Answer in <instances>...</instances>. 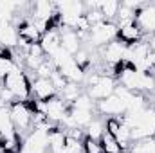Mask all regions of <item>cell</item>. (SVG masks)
<instances>
[{
    "label": "cell",
    "instance_id": "cell-1",
    "mask_svg": "<svg viewBox=\"0 0 155 153\" xmlns=\"http://www.w3.org/2000/svg\"><path fill=\"white\" fill-rule=\"evenodd\" d=\"M88 88H87V96L94 101H103L107 97H110L116 90V81L110 76H103V74H92L88 76Z\"/></svg>",
    "mask_w": 155,
    "mask_h": 153
},
{
    "label": "cell",
    "instance_id": "cell-2",
    "mask_svg": "<svg viewBox=\"0 0 155 153\" xmlns=\"http://www.w3.org/2000/svg\"><path fill=\"white\" fill-rule=\"evenodd\" d=\"M2 85H4V88L11 90L15 94V97L20 99V101H27L29 96H31V81L22 70L9 72L2 79Z\"/></svg>",
    "mask_w": 155,
    "mask_h": 153
},
{
    "label": "cell",
    "instance_id": "cell-3",
    "mask_svg": "<svg viewBox=\"0 0 155 153\" xmlns=\"http://www.w3.org/2000/svg\"><path fill=\"white\" fill-rule=\"evenodd\" d=\"M119 33V25L114 22H101L88 31V41L94 47H105L107 43L114 41Z\"/></svg>",
    "mask_w": 155,
    "mask_h": 153
},
{
    "label": "cell",
    "instance_id": "cell-4",
    "mask_svg": "<svg viewBox=\"0 0 155 153\" xmlns=\"http://www.w3.org/2000/svg\"><path fill=\"white\" fill-rule=\"evenodd\" d=\"M9 115H11V122H13L16 133H20V132L33 126V110L24 101L11 103L9 105Z\"/></svg>",
    "mask_w": 155,
    "mask_h": 153
},
{
    "label": "cell",
    "instance_id": "cell-5",
    "mask_svg": "<svg viewBox=\"0 0 155 153\" xmlns=\"http://www.w3.org/2000/svg\"><path fill=\"white\" fill-rule=\"evenodd\" d=\"M49 151V135L43 130H35L27 135L22 144L20 153H47Z\"/></svg>",
    "mask_w": 155,
    "mask_h": 153
},
{
    "label": "cell",
    "instance_id": "cell-6",
    "mask_svg": "<svg viewBox=\"0 0 155 153\" xmlns=\"http://www.w3.org/2000/svg\"><path fill=\"white\" fill-rule=\"evenodd\" d=\"M128 50V45L123 43L121 40H114L103 47V60L110 65H117L124 60V54Z\"/></svg>",
    "mask_w": 155,
    "mask_h": 153
},
{
    "label": "cell",
    "instance_id": "cell-7",
    "mask_svg": "<svg viewBox=\"0 0 155 153\" xmlns=\"http://www.w3.org/2000/svg\"><path fill=\"white\" fill-rule=\"evenodd\" d=\"M135 24L141 27L143 33H155V4L143 5L135 13Z\"/></svg>",
    "mask_w": 155,
    "mask_h": 153
},
{
    "label": "cell",
    "instance_id": "cell-8",
    "mask_svg": "<svg viewBox=\"0 0 155 153\" xmlns=\"http://www.w3.org/2000/svg\"><path fill=\"white\" fill-rule=\"evenodd\" d=\"M31 94H33L38 101H49V99L56 97L58 90L52 86L51 79H45V77H36V79L31 83Z\"/></svg>",
    "mask_w": 155,
    "mask_h": 153
},
{
    "label": "cell",
    "instance_id": "cell-9",
    "mask_svg": "<svg viewBox=\"0 0 155 153\" xmlns=\"http://www.w3.org/2000/svg\"><path fill=\"white\" fill-rule=\"evenodd\" d=\"M97 110L107 115H121V114H126V105H124V101L121 97L112 94L110 97L97 103Z\"/></svg>",
    "mask_w": 155,
    "mask_h": 153
},
{
    "label": "cell",
    "instance_id": "cell-10",
    "mask_svg": "<svg viewBox=\"0 0 155 153\" xmlns=\"http://www.w3.org/2000/svg\"><path fill=\"white\" fill-rule=\"evenodd\" d=\"M18 29V36L20 41L27 43V45H33V43H38L41 40V33L38 31V27L31 22V20H25V22H20V25L16 27Z\"/></svg>",
    "mask_w": 155,
    "mask_h": 153
},
{
    "label": "cell",
    "instance_id": "cell-11",
    "mask_svg": "<svg viewBox=\"0 0 155 153\" xmlns=\"http://www.w3.org/2000/svg\"><path fill=\"white\" fill-rule=\"evenodd\" d=\"M40 45H41L45 54H49V56L56 54L61 49V34H60V31H56V29L47 31L40 40Z\"/></svg>",
    "mask_w": 155,
    "mask_h": 153
},
{
    "label": "cell",
    "instance_id": "cell-12",
    "mask_svg": "<svg viewBox=\"0 0 155 153\" xmlns=\"http://www.w3.org/2000/svg\"><path fill=\"white\" fill-rule=\"evenodd\" d=\"M60 34H61V49L67 50L71 56H74L81 49V40L78 33L74 29H60Z\"/></svg>",
    "mask_w": 155,
    "mask_h": 153
},
{
    "label": "cell",
    "instance_id": "cell-13",
    "mask_svg": "<svg viewBox=\"0 0 155 153\" xmlns=\"http://www.w3.org/2000/svg\"><path fill=\"white\" fill-rule=\"evenodd\" d=\"M117 38L121 40L123 43H126V45L130 47V45H134V43L141 41V38H143V31H141V27H139L137 24H128V25L119 27Z\"/></svg>",
    "mask_w": 155,
    "mask_h": 153
},
{
    "label": "cell",
    "instance_id": "cell-14",
    "mask_svg": "<svg viewBox=\"0 0 155 153\" xmlns=\"http://www.w3.org/2000/svg\"><path fill=\"white\" fill-rule=\"evenodd\" d=\"M20 43V36H18V29L15 25H7L5 29L0 31V45L5 49L16 47Z\"/></svg>",
    "mask_w": 155,
    "mask_h": 153
},
{
    "label": "cell",
    "instance_id": "cell-15",
    "mask_svg": "<svg viewBox=\"0 0 155 153\" xmlns=\"http://www.w3.org/2000/svg\"><path fill=\"white\" fill-rule=\"evenodd\" d=\"M119 5L121 4L116 2V0H105V2H101L99 11H101L105 22H114V18L117 16V11H119Z\"/></svg>",
    "mask_w": 155,
    "mask_h": 153
},
{
    "label": "cell",
    "instance_id": "cell-16",
    "mask_svg": "<svg viewBox=\"0 0 155 153\" xmlns=\"http://www.w3.org/2000/svg\"><path fill=\"white\" fill-rule=\"evenodd\" d=\"M99 144H101V148H103V153H117V151H123V150H121V146H119V142L116 141V137H112L108 132H105V133L101 135V139H99Z\"/></svg>",
    "mask_w": 155,
    "mask_h": 153
},
{
    "label": "cell",
    "instance_id": "cell-17",
    "mask_svg": "<svg viewBox=\"0 0 155 153\" xmlns=\"http://www.w3.org/2000/svg\"><path fill=\"white\" fill-rule=\"evenodd\" d=\"M69 114L72 115V119H74V122H76V126H88L92 121H94V112H87V110H74V108H71L69 110Z\"/></svg>",
    "mask_w": 155,
    "mask_h": 153
},
{
    "label": "cell",
    "instance_id": "cell-18",
    "mask_svg": "<svg viewBox=\"0 0 155 153\" xmlns=\"http://www.w3.org/2000/svg\"><path fill=\"white\" fill-rule=\"evenodd\" d=\"M61 96H63V101L65 103H69V105H72L74 101H76L78 97L81 96V88H79V83H67V86L61 90Z\"/></svg>",
    "mask_w": 155,
    "mask_h": 153
},
{
    "label": "cell",
    "instance_id": "cell-19",
    "mask_svg": "<svg viewBox=\"0 0 155 153\" xmlns=\"http://www.w3.org/2000/svg\"><path fill=\"white\" fill-rule=\"evenodd\" d=\"M71 108H74V110H87V112H94V108H96V101H94V99H90L87 94H81L76 101L71 105Z\"/></svg>",
    "mask_w": 155,
    "mask_h": 153
},
{
    "label": "cell",
    "instance_id": "cell-20",
    "mask_svg": "<svg viewBox=\"0 0 155 153\" xmlns=\"http://www.w3.org/2000/svg\"><path fill=\"white\" fill-rule=\"evenodd\" d=\"M105 133V124L97 119H94L88 126H87V137L88 139H94V141H99L101 135Z\"/></svg>",
    "mask_w": 155,
    "mask_h": 153
},
{
    "label": "cell",
    "instance_id": "cell-21",
    "mask_svg": "<svg viewBox=\"0 0 155 153\" xmlns=\"http://www.w3.org/2000/svg\"><path fill=\"white\" fill-rule=\"evenodd\" d=\"M130 153H155V139H144V141H137Z\"/></svg>",
    "mask_w": 155,
    "mask_h": 153
},
{
    "label": "cell",
    "instance_id": "cell-22",
    "mask_svg": "<svg viewBox=\"0 0 155 153\" xmlns=\"http://www.w3.org/2000/svg\"><path fill=\"white\" fill-rule=\"evenodd\" d=\"M15 70H20L18 63L15 60H11V58H2L0 56V81L7 76L9 72H15Z\"/></svg>",
    "mask_w": 155,
    "mask_h": 153
},
{
    "label": "cell",
    "instance_id": "cell-23",
    "mask_svg": "<svg viewBox=\"0 0 155 153\" xmlns=\"http://www.w3.org/2000/svg\"><path fill=\"white\" fill-rule=\"evenodd\" d=\"M83 153H103V148H101L99 141L85 137V141H83Z\"/></svg>",
    "mask_w": 155,
    "mask_h": 153
},
{
    "label": "cell",
    "instance_id": "cell-24",
    "mask_svg": "<svg viewBox=\"0 0 155 153\" xmlns=\"http://www.w3.org/2000/svg\"><path fill=\"white\" fill-rule=\"evenodd\" d=\"M119 128H121V119H117V117H110L105 124V132H108L112 137H117Z\"/></svg>",
    "mask_w": 155,
    "mask_h": 153
},
{
    "label": "cell",
    "instance_id": "cell-25",
    "mask_svg": "<svg viewBox=\"0 0 155 153\" xmlns=\"http://www.w3.org/2000/svg\"><path fill=\"white\" fill-rule=\"evenodd\" d=\"M49 79H51V83H52V86H54L56 90H60V92H61V90H63V88L67 86V83H69V81H67L65 77L61 76V74H60L58 70H54V72H52V76L49 77Z\"/></svg>",
    "mask_w": 155,
    "mask_h": 153
},
{
    "label": "cell",
    "instance_id": "cell-26",
    "mask_svg": "<svg viewBox=\"0 0 155 153\" xmlns=\"http://www.w3.org/2000/svg\"><path fill=\"white\" fill-rule=\"evenodd\" d=\"M148 47H150V52H152V54H155V33H152V34H150Z\"/></svg>",
    "mask_w": 155,
    "mask_h": 153
},
{
    "label": "cell",
    "instance_id": "cell-27",
    "mask_svg": "<svg viewBox=\"0 0 155 153\" xmlns=\"http://www.w3.org/2000/svg\"><path fill=\"white\" fill-rule=\"evenodd\" d=\"M0 153H7V151H5V150H4V148H2V146H0Z\"/></svg>",
    "mask_w": 155,
    "mask_h": 153
},
{
    "label": "cell",
    "instance_id": "cell-28",
    "mask_svg": "<svg viewBox=\"0 0 155 153\" xmlns=\"http://www.w3.org/2000/svg\"><path fill=\"white\" fill-rule=\"evenodd\" d=\"M117 153H124V151H117Z\"/></svg>",
    "mask_w": 155,
    "mask_h": 153
},
{
    "label": "cell",
    "instance_id": "cell-29",
    "mask_svg": "<svg viewBox=\"0 0 155 153\" xmlns=\"http://www.w3.org/2000/svg\"><path fill=\"white\" fill-rule=\"evenodd\" d=\"M153 72H155V70H153Z\"/></svg>",
    "mask_w": 155,
    "mask_h": 153
}]
</instances>
